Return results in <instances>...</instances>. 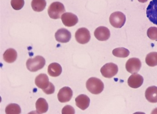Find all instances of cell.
I'll return each instance as SVG.
<instances>
[{"label": "cell", "instance_id": "7402d4cb", "mask_svg": "<svg viewBox=\"0 0 157 114\" xmlns=\"http://www.w3.org/2000/svg\"><path fill=\"white\" fill-rule=\"evenodd\" d=\"M112 53L116 57L125 58L129 55L130 52L127 49L124 48H119L113 49Z\"/></svg>", "mask_w": 157, "mask_h": 114}, {"label": "cell", "instance_id": "44dd1931", "mask_svg": "<svg viewBox=\"0 0 157 114\" xmlns=\"http://www.w3.org/2000/svg\"><path fill=\"white\" fill-rule=\"evenodd\" d=\"M145 62L149 66H157V52H152L147 55Z\"/></svg>", "mask_w": 157, "mask_h": 114}, {"label": "cell", "instance_id": "8992f818", "mask_svg": "<svg viewBox=\"0 0 157 114\" xmlns=\"http://www.w3.org/2000/svg\"><path fill=\"white\" fill-rule=\"evenodd\" d=\"M147 17L150 22L157 25V0H152L146 10Z\"/></svg>", "mask_w": 157, "mask_h": 114}, {"label": "cell", "instance_id": "7a4b0ae2", "mask_svg": "<svg viewBox=\"0 0 157 114\" xmlns=\"http://www.w3.org/2000/svg\"><path fill=\"white\" fill-rule=\"evenodd\" d=\"M45 64V58L38 55L33 58H29L26 63L27 69L31 72H36L43 68Z\"/></svg>", "mask_w": 157, "mask_h": 114}, {"label": "cell", "instance_id": "d4e9b609", "mask_svg": "<svg viewBox=\"0 0 157 114\" xmlns=\"http://www.w3.org/2000/svg\"><path fill=\"white\" fill-rule=\"evenodd\" d=\"M24 0H11V5L15 10H20L22 9L24 5Z\"/></svg>", "mask_w": 157, "mask_h": 114}, {"label": "cell", "instance_id": "2e32d148", "mask_svg": "<svg viewBox=\"0 0 157 114\" xmlns=\"http://www.w3.org/2000/svg\"><path fill=\"white\" fill-rule=\"evenodd\" d=\"M145 98L147 101L151 103L157 102V87H149L146 89L145 93Z\"/></svg>", "mask_w": 157, "mask_h": 114}, {"label": "cell", "instance_id": "7c38bea8", "mask_svg": "<svg viewBox=\"0 0 157 114\" xmlns=\"http://www.w3.org/2000/svg\"><path fill=\"white\" fill-rule=\"evenodd\" d=\"M56 41L61 43L69 42L71 37V32L66 29H60L58 30L55 34Z\"/></svg>", "mask_w": 157, "mask_h": 114}, {"label": "cell", "instance_id": "30bf717a", "mask_svg": "<svg viewBox=\"0 0 157 114\" xmlns=\"http://www.w3.org/2000/svg\"><path fill=\"white\" fill-rule=\"evenodd\" d=\"M73 96V91L70 87H65L59 90L58 93V99L59 102L65 103L71 100Z\"/></svg>", "mask_w": 157, "mask_h": 114}, {"label": "cell", "instance_id": "8fae6325", "mask_svg": "<svg viewBox=\"0 0 157 114\" xmlns=\"http://www.w3.org/2000/svg\"><path fill=\"white\" fill-rule=\"evenodd\" d=\"M95 37L99 41H105L108 40L110 36V32L107 27L101 26L95 30Z\"/></svg>", "mask_w": 157, "mask_h": 114}, {"label": "cell", "instance_id": "6da1fadb", "mask_svg": "<svg viewBox=\"0 0 157 114\" xmlns=\"http://www.w3.org/2000/svg\"><path fill=\"white\" fill-rule=\"evenodd\" d=\"M87 89L93 94H99L104 90V84L100 79L95 77L90 78L86 84Z\"/></svg>", "mask_w": 157, "mask_h": 114}, {"label": "cell", "instance_id": "3957f363", "mask_svg": "<svg viewBox=\"0 0 157 114\" xmlns=\"http://www.w3.org/2000/svg\"><path fill=\"white\" fill-rule=\"evenodd\" d=\"M65 12V6L59 2H54L51 4L48 9V15L53 19H60L61 15Z\"/></svg>", "mask_w": 157, "mask_h": 114}, {"label": "cell", "instance_id": "9a60e30c", "mask_svg": "<svg viewBox=\"0 0 157 114\" xmlns=\"http://www.w3.org/2000/svg\"><path fill=\"white\" fill-rule=\"evenodd\" d=\"M75 101L76 106L82 110H85L89 106L90 99L87 95H79L75 98Z\"/></svg>", "mask_w": 157, "mask_h": 114}, {"label": "cell", "instance_id": "277c9868", "mask_svg": "<svg viewBox=\"0 0 157 114\" xmlns=\"http://www.w3.org/2000/svg\"><path fill=\"white\" fill-rule=\"evenodd\" d=\"M109 22L113 27L121 28L124 26L126 22V16L122 12L116 11L110 15Z\"/></svg>", "mask_w": 157, "mask_h": 114}, {"label": "cell", "instance_id": "e0dca14e", "mask_svg": "<svg viewBox=\"0 0 157 114\" xmlns=\"http://www.w3.org/2000/svg\"><path fill=\"white\" fill-rule=\"evenodd\" d=\"M62 71L61 66L57 63H52L48 67V73L52 77H56L59 76Z\"/></svg>", "mask_w": 157, "mask_h": 114}, {"label": "cell", "instance_id": "cb8c5ba5", "mask_svg": "<svg viewBox=\"0 0 157 114\" xmlns=\"http://www.w3.org/2000/svg\"><path fill=\"white\" fill-rule=\"evenodd\" d=\"M147 37L151 40L157 41V28L156 27H151L147 30Z\"/></svg>", "mask_w": 157, "mask_h": 114}, {"label": "cell", "instance_id": "5bb4252c", "mask_svg": "<svg viewBox=\"0 0 157 114\" xmlns=\"http://www.w3.org/2000/svg\"><path fill=\"white\" fill-rule=\"evenodd\" d=\"M35 84L39 88L42 90L46 89L50 84L48 76L45 73H40L36 77Z\"/></svg>", "mask_w": 157, "mask_h": 114}, {"label": "cell", "instance_id": "484cf974", "mask_svg": "<svg viewBox=\"0 0 157 114\" xmlns=\"http://www.w3.org/2000/svg\"><path fill=\"white\" fill-rule=\"evenodd\" d=\"M63 114H74L75 113L74 108L71 105H67L64 106L62 110Z\"/></svg>", "mask_w": 157, "mask_h": 114}, {"label": "cell", "instance_id": "52a82bcc", "mask_svg": "<svg viewBox=\"0 0 157 114\" xmlns=\"http://www.w3.org/2000/svg\"><path fill=\"white\" fill-rule=\"evenodd\" d=\"M75 37L78 43L81 44L87 43L90 39V34L86 28H81L76 31Z\"/></svg>", "mask_w": 157, "mask_h": 114}, {"label": "cell", "instance_id": "4fadbf2b", "mask_svg": "<svg viewBox=\"0 0 157 114\" xmlns=\"http://www.w3.org/2000/svg\"><path fill=\"white\" fill-rule=\"evenodd\" d=\"M144 82V78L138 73H133L128 80V84L130 87L137 88L141 86Z\"/></svg>", "mask_w": 157, "mask_h": 114}, {"label": "cell", "instance_id": "ba28073f", "mask_svg": "<svg viewBox=\"0 0 157 114\" xmlns=\"http://www.w3.org/2000/svg\"><path fill=\"white\" fill-rule=\"evenodd\" d=\"M141 62L137 58H132L128 59L126 64V69L130 73H135L139 72L141 67Z\"/></svg>", "mask_w": 157, "mask_h": 114}, {"label": "cell", "instance_id": "83f0119b", "mask_svg": "<svg viewBox=\"0 0 157 114\" xmlns=\"http://www.w3.org/2000/svg\"><path fill=\"white\" fill-rule=\"evenodd\" d=\"M148 0H138L139 2L141 3H145Z\"/></svg>", "mask_w": 157, "mask_h": 114}, {"label": "cell", "instance_id": "4316f807", "mask_svg": "<svg viewBox=\"0 0 157 114\" xmlns=\"http://www.w3.org/2000/svg\"><path fill=\"white\" fill-rule=\"evenodd\" d=\"M43 92L46 94H52L54 93L55 91V87L54 85L52 84V83L50 82L49 85L46 89L43 90Z\"/></svg>", "mask_w": 157, "mask_h": 114}, {"label": "cell", "instance_id": "ac0fdd59", "mask_svg": "<svg viewBox=\"0 0 157 114\" xmlns=\"http://www.w3.org/2000/svg\"><path fill=\"white\" fill-rule=\"evenodd\" d=\"M36 107L37 113L43 114L48 111L49 106L45 99L40 98L36 102Z\"/></svg>", "mask_w": 157, "mask_h": 114}, {"label": "cell", "instance_id": "9c48e42d", "mask_svg": "<svg viewBox=\"0 0 157 114\" xmlns=\"http://www.w3.org/2000/svg\"><path fill=\"white\" fill-rule=\"evenodd\" d=\"M61 20L63 24L67 27H72L78 22V18L75 14L70 12L64 13L61 16Z\"/></svg>", "mask_w": 157, "mask_h": 114}, {"label": "cell", "instance_id": "5b68a950", "mask_svg": "<svg viewBox=\"0 0 157 114\" xmlns=\"http://www.w3.org/2000/svg\"><path fill=\"white\" fill-rule=\"evenodd\" d=\"M118 67L113 63H107L101 69L102 75L105 78H111L115 76L118 72Z\"/></svg>", "mask_w": 157, "mask_h": 114}, {"label": "cell", "instance_id": "603a6c76", "mask_svg": "<svg viewBox=\"0 0 157 114\" xmlns=\"http://www.w3.org/2000/svg\"><path fill=\"white\" fill-rule=\"evenodd\" d=\"M5 112L6 114H19L21 112V109L17 104H10L6 106Z\"/></svg>", "mask_w": 157, "mask_h": 114}, {"label": "cell", "instance_id": "ffe728a7", "mask_svg": "<svg viewBox=\"0 0 157 114\" xmlns=\"http://www.w3.org/2000/svg\"><path fill=\"white\" fill-rule=\"evenodd\" d=\"M46 5L45 0H33L32 7L34 11L41 12L45 9Z\"/></svg>", "mask_w": 157, "mask_h": 114}, {"label": "cell", "instance_id": "d6986e66", "mask_svg": "<svg viewBox=\"0 0 157 114\" xmlns=\"http://www.w3.org/2000/svg\"><path fill=\"white\" fill-rule=\"evenodd\" d=\"M17 57V52L13 48L8 49L3 54L4 60L8 63H12L15 62Z\"/></svg>", "mask_w": 157, "mask_h": 114}]
</instances>
